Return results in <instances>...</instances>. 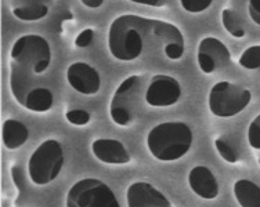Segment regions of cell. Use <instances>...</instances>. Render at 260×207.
I'll return each instance as SVG.
<instances>
[{"instance_id":"1","label":"cell","mask_w":260,"mask_h":207,"mask_svg":"<svg viewBox=\"0 0 260 207\" xmlns=\"http://www.w3.org/2000/svg\"><path fill=\"white\" fill-rule=\"evenodd\" d=\"M147 40L159 46L168 60L177 61L184 56V36L168 21L122 14L114 18L108 28V51L114 60L120 62L139 60L147 49Z\"/></svg>"},{"instance_id":"2","label":"cell","mask_w":260,"mask_h":207,"mask_svg":"<svg viewBox=\"0 0 260 207\" xmlns=\"http://www.w3.org/2000/svg\"><path fill=\"white\" fill-rule=\"evenodd\" d=\"M194 142V133L184 121H164L147 134V148L159 162H176L184 157Z\"/></svg>"},{"instance_id":"3","label":"cell","mask_w":260,"mask_h":207,"mask_svg":"<svg viewBox=\"0 0 260 207\" xmlns=\"http://www.w3.org/2000/svg\"><path fill=\"white\" fill-rule=\"evenodd\" d=\"M51 64V47L46 37L36 33L20 36L10 50V71L26 80L43 75Z\"/></svg>"},{"instance_id":"4","label":"cell","mask_w":260,"mask_h":207,"mask_svg":"<svg viewBox=\"0 0 260 207\" xmlns=\"http://www.w3.org/2000/svg\"><path fill=\"white\" fill-rule=\"evenodd\" d=\"M145 76L130 75L120 81L110 102V117L116 126H130L141 112L145 101Z\"/></svg>"},{"instance_id":"5","label":"cell","mask_w":260,"mask_h":207,"mask_svg":"<svg viewBox=\"0 0 260 207\" xmlns=\"http://www.w3.org/2000/svg\"><path fill=\"white\" fill-rule=\"evenodd\" d=\"M64 149L60 141L49 138L32 152L28 160L30 181L38 187H45L60 176L64 167Z\"/></svg>"},{"instance_id":"6","label":"cell","mask_w":260,"mask_h":207,"mask_svg":"<svg viewBox=\"0 0 260 207\" xmlns=\"http://www.w3.org/2000/svg\"><path fill=\"white\" fill-rule=\"evenodd\" d=\"M252 101L249 89L231 81H217L208 96V108L216 117L229 119L244 112Z\"/></svg>"},{"instance_id":"7","label":"cell","mask_w":260,"mask_h":207,"mask_svg":"<svg viewBox=\"0 0 260 207\" xmlns=\"http://www.w3.org/2000/svg\"><path fill=\"white\" fill-rule=\"evenodd\" d=\"M65 207H120L115 193L99 178L76 181L65 196Z\"/></svg>"},{"instance_id":"8","label":"cell","mask_w":260,"mask_h":207,"mask_svg":"<svg viewBox=\"0 0 260 207\" xmlns=\"http://www.w3.org/2000/svg\"><path fill=\"white\" fill-rule=\"evenodd\" d=\"M9 86L14 100L26 111L46 113L54 105V94L49 87L39 86L36 81H25L9 73Z\"/></svg>"},{"instance_id":"9","label":"cell","mask_w":260,"mask_h":207,"mask_svg":"<svg viewBox=\"0 0 260 207\" xmlns=\"http://www.w3.org/2000/svg\"><path fill=\"white\" fill-rule=\"evenodd\" d=\"M181 85L176 77L158 73L148 80L145 89V104L152 108H168L176 105L181 98Z\"/></svg>"},{"instance_id":"10","label":"cell","mask_w":260,"mask_h":207,"mask_svg":"<svg viewBox=\"0 0 260 207\" xmlns=\"http://www.w3.org/2000/svg\"><path fill=\"white\" fill-rule=\"evenodd\" d=\"M231 54L229 47L217 37L205 36L198 45L197 64L202 73L210 75L217 69L230 65Z\"/></svg>"},{"instance_id":"11","label":"cell","mask_w":260,"mask_h":207,"mask_svg":"<svg viewBox=\"0 0 260 207\" xmlns=\"http://www.w3.org/2000/svg\"><path fill=\"white\" fill-rule=\"evenodd\" d=\"M67 81L82 96H94L101 89L100 73L85 61H75L67 68Z\"/></svg>"},{"instance_id":"12","label":"cell","mask_w":260,"mask_h":207,"mask_svg":"<svg viewBox=\"0 0 260 207\" xmlns=\"http://www.w3.org/2000/svg\"><path fill=\"white\" fill-rule=\"evenodd\" d=\"M127 207H172L166 195L147 181H136L126 189Z\"/></svg>"},{"instance_id":"13","label":"cell","mask_w":260,"mask_h":207,"mask_svg":"<svg viewBox=\"0 0 260 207\" xmlns=\"http://www.w3.org/2000/svg\"><path fill=\"white\" fill-rule=\"evenodd\" d=\"M91 152L97 160L105 164H127L130 163V153L123 142L114 138H97L91 142Z\"/></svg>"},{"instance_id":"14","label":"cell","mask_w":260,"mask_h":207,"mask_svg":"<svg viewBox=\"0 0 260 207\" xmlns=\"http://www.w3.org/2000/svg\"><path fill=\"white\" fill-rule=\"evenodd\" d=\"M188 185L197 196L205 200H213L220 192L217 178L206 166H195L191 169L188 173Z\"/></svg>"},{"instance_id":"15","label":"cell","mask_w":260,"mask_h":207,"mask_svg":"<svg viewBox=\"0 0 260 207\" xmlns=\"http://www.w3.org/2000/svg\"><path fill=\"white\" fill-rule=\"evenodd\" d=\"M51 2L53 0H10V9L17 20L35 22L47 17Z\"/></svg>"},{"instance_id":"16","label":"cell","mask_w":260,"mask_h":207,"mask_svg":"<svg viewBox=\"0 0 260 207\" xmlns=\"http://www.w3.org/2000/svg\"><path fill=\"white\" fill-rule=\"evenodd\" d=\"M29 138L28 127L17 119H7L2 127V140L9 151L21 148Z\"/></svg>"},{"instance_id":"17","label":"cell","mask_w":260,"mask_h":207,"mask_svg":"<svg viewBox=\"0 0 260 207\" xmlns=\"http://www.w3.org/2000/svg\"><path fill=\"white\" fill-rule=\"evenodd\" d=\"M234 196L240 207H260V187L248 178L234 182Z\"/></svg>"},{"instance_id":"18","label":"cell","mask_w":260,"mask_h":207,"mask_svg":"<svg viewBox=\"0 0 260 207\" xmlns=\"http://www.w3.org/2000/svg\"><path fill=\"white\" fill-rule=\"evenodd\" d=\"M221 24L224 29L230 33L235 39H242L245 37V28L242 25L240 15L237 14L233 9L225 7L221 10Z\"/></svg>"},{"instance_id":"19","label":"cell","mask_w":260,"mask_h":207,"mask_svg":"<svg viewBox=\"0 0 260 207\" xmlns=\"http://www.w3.org/2000/svg\"><path fill=\"white\" fill-rule=\"evenodd\" d=\"M240 64L244 69L246 71H255L260 68V45L249 46L248 49L244 50V53L240 56L238 60Z\"/></svg>"},{"instance_id":"20","label":"cell","mask_w":260,"mask_h":207,"mask_svg":"<svg viewBox=\"0 0 260 207\" xmlns=\"http://www.w3.org/2000/svg\"><path fill=\"white\" fill-rule=\"evenodd\" d=\"M248 144L260 166V113L248 126Z\"/></svg>"},{"instance_id":"21","label":"cell","mask_w":260,"mask_h":207,"mask_svg":"<svg viewBox=\"0 0 260 207\" xmlns=\"http://www.w3.org/2000/svg\"><path fill=\"white\" fill-rule=\"evenodd\" d=\"M215 148L216 151L219 152V155H220V157L224 162L230 163V164H235V163H238V160H240L238 152L231 147L230 142H227L223 138H216Z\"/></svg>"},{"instance_id":"22","label":"cell","mask_w":260,"mask_h":207,"mask_svg":"<svg viewBox=\"0 0 260 207\" xmlns=\"http://www.w3.org/2000/svg\"><path fill=\"white\" fill-rule=\"evenodd\" d=\"M65 119L72 126H86V125L90 123L91 116L87 111L78 108V109H71V111L67 112Z\"/></svg>"},{"instance_id":"23","label":"cell","mask_w":260,"mask_h":207,"mask_svg":"<svg viewBox=\"0 0 260 207\" xmlns=\"http://www.w3.org/2000/svg\"><path fill=\"white\" fill-rule=\"evenodd\" d=\"M213 0H180L183 10L190 14H200L209 9Z\"/></svg>"},{"instance_id":"24","label":"cell","mask_w":260,"mask_h":207,"mask_svg":"<svg viewBox=\"0 0 260 207\" xmlns=\"http://www.w3.org/2000/svg\"><path fill=\"white\" fill-rule=\"evenodd\" d=\"M94 35L95 32L93 28H85L83 30H80L78 36L75 37V42H74V45L78 49H87L89 46L93 43L94 40Z\"/></svg>"},{"instance_id":"25","label":"cell","mask_w":260,"mask_h":207,"mask_svg":"<svg viewBox=\"0 0 260 207\" xmlns=\"http://www.w3.org/2000/svg\"><path fill=\"white\" fill-rule=\"evenodd\" d=\"M248 13H249L250 20L253 21L256 25L260 26V0L248 2Z\"/></svg>"},{"instance_id":"26","label":"cell","mask_w":260,"mask_h":207,"mask_svg":"<svg viewBox=\"0 0 260 207\" xmlns=\"http://www.w3.org/2000/svg\"><path fill=\"white\" fill-rule=\"evenodd\" d=\"M132 3L143 6H150V7H159L164 3V0H129Z\"/></svg>"},{"instance_id":"27","label":"cell","mask_w":260,"mask_h":207,"mask_svg":"<svg viewBox=\"0 0 260 207\" xmlns=\"http://www.w3.org/2000/svg\"><path fill=\"white\" fill-rule=\"evenodd\" d=\"M105 0H80V3L87 9H100Z\"/></svg>"}]
</instances>
